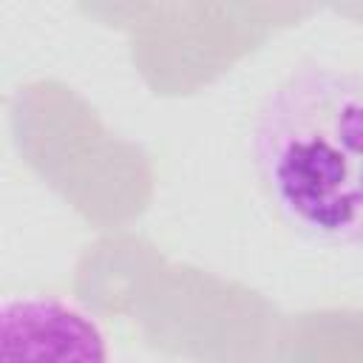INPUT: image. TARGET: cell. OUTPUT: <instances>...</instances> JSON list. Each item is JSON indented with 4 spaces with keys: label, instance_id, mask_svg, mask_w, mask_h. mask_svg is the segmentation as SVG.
I'll return each mask as SVG.
<instances>
[{
    "label": "cell",
    "instance_id": "cell-1",
    "mask_svg": "<svg viewBox=\"0 0 363 363\" xmlns=\"http://www.w3.org/2000/svg\"><path fill=\"white\" fill-rule=\"evenodd\" d=\"M250 153L278 216L303 238L363 244V74L303 62L255 108Z\"/></svg>",
    "mask_w": 363,
    "mask_h": 363
},
{
    "label": "cell",
    "instance_id": "cell-2",
    "mask_svg": "<svg viewBox=\"0 0 363 363\" xmlns=\"http://www.w3.org/2000/svg\"><path fill=\"white\" fill-rule=\"evenodd\" d=\"M0 363H111L99 323L51 295H11L0 306Z\"/></svg>",
    "mask_w": 363,
    "mask_h": 363
}]
</instances>
